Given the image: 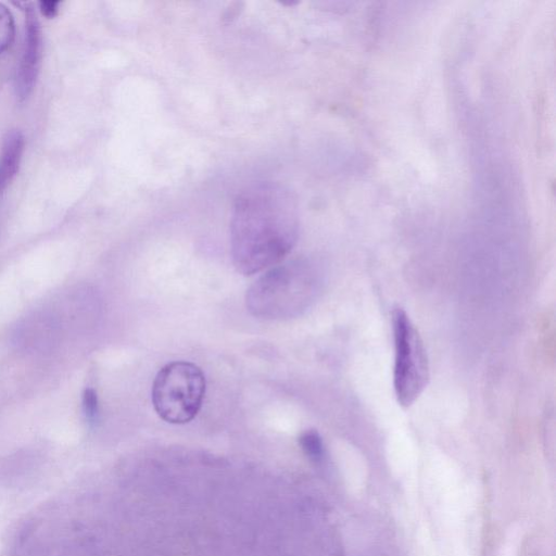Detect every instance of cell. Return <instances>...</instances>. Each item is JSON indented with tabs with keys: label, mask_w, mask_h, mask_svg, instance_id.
<instances>
[{
	"label": "cell",
	"mask_w": 556,
	"mask_h": 556,
	"mask_svg": "<svg viewBox=\"0 0 556 556\" xmlns=\"http://www.w3.org/2000/svg\"><path fill=\"white\" fill-rule=\"evenodd\" d=\"M83 410L89 422L94 424L99 419V400L92 388H87L83 393Z\"/></svg>",
	"instance_id": "cell-9"
},
{
	"label": "cell",
	"mask_w": 556,
	"mask_h": 556,
	"mask_svg": "<svg viewBox=\"0 0 556 556\" xmlns=\"http://www.w3.org/2000/svg\"><path fill=\"white\" fill-rule=\"evenodd\" d=\"M205 393L202 370L190 362L165 365L152 384V404L156 414L170 424L192 420L201 408Z\"/></svg>",
	"instance_id": "cell-3"
},
{
	"label": "cell",
	"mask_w": 556,
	"mask_h": 556,
	"mask_svg": "<svg viewBox=\"0 0 556 556\" xmlns=\"http://www.w3.org/2000/svg\"><path fill=\"white\" fill-rule=\"evenodd\" d=\"M25 38L15 76V93L22 102L33 92L42 56V31L33 3H25Z\"/></svg>",
	"instance_id": "cell-5"
},
{
	"label": "cell",
	"mask_w": 556,
	"mask_h": 556,
	"mask_svg": "<svg viewBox=\"0 0 556 556\" xmlns=\"http://www.w3.org/2000/svg\"><path fill=\"white\" fill-rule=\"evenodd\" d=\"M315 269L291 263L273 268L251 287L247 305L262 318H285L305 308L317 291Z\"/></svg>",
	"instance_id": "cell-2"
},
{
	"label": "cell",
	"mask_w": 556,
	"mask_h": 556,
	"mask_svg": "<svg viewBox=\"0 0 556 556\" xmlns=\"http://www.w3.org/2000/svg\"><path fill=\"white\" fill-rule=\"evenodd\" d=\"M392 328L395 349L393 386L399 404L406 408L429 382V362L418 330L401 307L392 313Z\"/></svg>",
	"instance_id": "cell-4"
},
{
	"label": "cell",
	"mask_w": 556,
	"mask_h": 556,
	"mask_svg": "<svg viewBox=\"0 0 556 556\" xmlns=\"http://www.w3.org/2000/svg\"><path fill=\"white\" fill-rule=\"evenodd\" d=\"M24 146V135L16 129L9 131L3 139L0 155V197L18 170Z\"/></svg>",
	"instance_id": "cell-6"
},
{
	"label": "cell",
	"mask_w": 556,
	"mask_h": 556,
	"mask_svg": "<svg viewBox=\"0 0 556 556\" xmlns=\"http://www.w3.org/2000/svg\"><path fill=\"white\" fill-rule=\"evenodd\" d=\"M60 1H40L39 9L46 17H53L59 11Z\"/></svg>",
	"instance_id": "cell-10"
},
{
	"label": "cell",
	"mask_w": 556,
	"mask_h": 556,
	"mask_svg": "<svg viewBox=\"0 0 556 556\" xmlns=\"http://www.w3.org/2000/svg\"><path fill=\"white\" fill-rule=\"evenodd\" d=\"M15 37V23L12 12L0 2V59L7 53Z\"/></svg>",
	"instance_id": "cell-7"
},
{
	"label": "cell",
	"mask_w": 556,
	"mask_h": 556,
	"mask_svg": "<svg viewBox=\"0 0 556 556\" xmlns=\"http://www.w3.org/2000/svg\"><path fill=\"white\" fill-rule=\"evenodd\" d=\"M300 445L304 453L313 460L319 462L324 457L325 448L319 433L315 430H307L300 437Z\"/></svg>",
	"instance_id": "cell-8"
},
{
	"label": "cell",
	"mask_w": 556,
	"mask_h": 556,
	"mask_svg": "<svg viewBox=\"0 0 556 556\" xmlns=\"http://www.w3.org/2000/svg\"><path fill=\"white\" fill-rule=\"evenodd\" d=\"M299 225L298 202L286 186L262 181L243 189L230 220L237 269L251 275L281 261L296 242Z\"/></svg>",
	"instance_id": "cell-1"
}]
</instances>
